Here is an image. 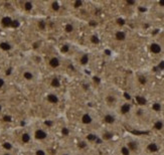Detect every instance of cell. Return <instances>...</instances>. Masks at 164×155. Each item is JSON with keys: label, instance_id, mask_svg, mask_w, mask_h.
I'll use <instances>...</instances> for the list:
<instances>
[{"label": "cell", "instance_id": "obj_8", "mask_svg": "<svg viewBox=\"0 0 164 155\" xmlns=\"http://www.w3.org/2000/svg\"><path fill=\"white\" fill-rule=\"evenodd\" d=\"M81 121H82V123H83L84 125H91V124L94 122V118H93V116H92L91 114L85 113L83 116H82Z\"/></svg>", "mask_w": 164, "mask_h": 155}, {"label": "cell", "instance_id": "obj_15", "mask_svg": "<svg viewBox=\"0 0 164 155\" xmlns=\"http://www.w3.org/2000/svg\"><path fill=\"white\" fill-rule=\"evenodd\" d=\"M106 102H107V104H109V105H116L117 102H118V99H117V97L115 95H108L106 96Z\"/></svg>", "mask_w": 164, "mask_h": 155}, {"label": "cell", "instance_id": "obj_27", "mask_svg": "<svg viewBox=\"0 0 164 155\" xmlns=\"http://www.w3.org/2000/svg\"><path fill=\"white\" fill-rule=\"evenodd\" d=\"M61 52H63V54H67V52H69V46H67V44H63V46H61Z\"/></svg>", "mask_w": 164, "mask_h": 155}, {"label": "cell", "instance_id": "obj_43", "mask_svg": "<svg viewBox=\"0 0 164 155\" xmlns=\"http://www.w3.org/2000/svg\"><path fill=\"white\" fill-rule=\"evenodd\" d=\"M133 155H140V154H139V153H138V154H133Z\"/></svg>", "mask_w": 164, "mask_h": 155}, {"label": "cell", "instance_id": "obj_33", "mask_svg": "<svg viewBox=\"0 0 164 155\" xmlns=\"http://www.w3.org/2000/svg\"><path fill=\"white\" fill-rule=\"evenodd\" d=\"M4 86H5V80H4L3 78L0 77V89H2Z\"/></svg>", "mask_w": 164, "mask_h": 155}, {"label": "cell", "instance_id": "obj_35", "mask_svg": "<svg viewBox=\"0 0 164 155\" xmlns=\"http://www.w3.org/2000/svg\"><path fill=\"white\" fill-rule=\"evenodd\" d=\"M61 155H73L71 153V152H69V151H63V152H61Z\"/></svg>", "mask_w": 164, "mask_h": 155}, {"label": "cell", "instance_id": "obj_16", "mask_svg": "<svg viewBox=\"0 0 164 155\" xmlns=\"http://www.w3.org/2000/svg\"><path fill=\"white\" fill-rule=\"evenodd\" d=\"M32 153H33V155H48V151L42 146H38V147L34 148Z\"/></svg>", "mask_w": 164, "mask_h": 155}, {"label": "cell", "instance_id": "obj_19", "mask_svg": "<svg viewBox=\"0 0 164 155\" xmlns=\"http://www.w3.org/2000/svg\"><path fill=\"white\" fill-rule=\"evenodd\" d=\"M79 62H80V65H82V66H87V65L89 64V62H90L89 54H83V56H81Z\"/></svg>", "mask_w": 164, "mask_h": 155}, {"label": "cell", "instance_id": "obj_13", "mask_svg": "<svg viewBox=\"0 0 164 155\" xmlns=\"http://www.w3.org/2000/svg\"><path fill=\"white\" fill-rule=\"evenodd\" d=\"M127 37V34L125 31H123V30H118V31H116V33H115V38H116L118 41H124L125 39H126Z\"/></svg>", "mask_w": 164, "mask_h": 155}, {"label": "cell", "instance_id": "obj_37", "mask_svg": "<svg viewBox=\"0 0 164 155\" xmlns=\"http://www.w3.org/2000/svg\"><path fill=\"white\" fill-rule=\"evenodd\" d=\"M39 26H40V28H42V29H44V28H46V23H44V22H40Z\"/></svg>", "mask_w": 164, "mask_h": 155}, {"label": "cell", "instance_id": "obj_4", "mask_svg": "<svg viewBox=\"0 0 164 155\" xmlns=\"http://www.w3.org/2000/svg\"><path fill=\"white\" fill-rule=\"evenodd\" d=\"M103 121L107 125H114L117 122V117L112 112H106L103 115Z\"/></svg>", "mask_w": 164, "mask_h": 155}, {"label": "cell", "instance_id": "obj_32", "mask_svg": "<svg viewBox=\"0 0 164 155\" xmlns=\"http://www.w3.org/2000/svg\"><path fill=\"white\" fill-rule=\"evenodd\" d=\"M0 155H15V154H14L13 151H4V150H1Z\"/></svg>", "mask_w": 164, "mask_h": 155}, {"label": "cell", "instance_id": "obj_40", "mask_svg": "<svg viewBox=\"0 0 164 155\" xmlns=\"http://www.w3.org/2000/svg\"><path fill=\"white\" fill-rule=\"evenodd\" d=\"M2 110H3V107H2V105L0 104V113L2 112Z\"/></svg>", "mask_w": 164, "mask_h": 155}, {"label": "cell", "instance_id": "obj_30", "mask_svg": "<svg viewBox=\"0 0 164 155\" xmlns=\"http://www.w3.org/2000/svg\"><path fill=\"white\" fill-rule=\"evenodd\" d=\"M82 5H84V1H81V0L73 2V7H75V8H80Z\"/></svg>", "mask_w": 164, "mask_h": 155}, {"label": "cell", "instance_id": "obj_18", "mask_svg": "<svg viewBox=\"0 0 164 155\" xmlns=\"http://www.w3.org/2000/svg\"><path fill=\"white\" fill-rule=\"evenodd\" d=\"M0 50H3V52H9L12 50V46L7 41H2L0 42Z\"/></svg>", "mask_w": 164, "mask_h": 155}, {"label": "cell", "instance_id": "obj_23", "mask_svg": "<svg viewBox=\"0 0 164 155\" xmlns=\"http://www.w3.org/2000/svg\"><path fill=\"white\" fill-rule=\"evenodd\" d=\"M23 8L25 11H31L33 9V3L31 1H25L23 3Z\"/></svg>", "mask_w": 164, "mask_h": 155}, {"label": "cell", "instance_id": "obj_41", "mask_svg": "<svg viewBox=\"0 0 164 155\" xmlns=\"http://www.w3.org/2000/svg\"><path fill=\"white\" fill-rule=\"evenodd\" d=\"M105 52H106L107 54H111V52H110V50H105Z\"/></svg>", "mask_w": 164, "mask_h": 155}, {"label": "cell", "instance_id": "obj_2", "mask_svg": "<svg viewBox=\"0 0 164 155\" xmlns=\"http://www.w3.org/2000/svg\"><path fill=\"white\" fill-rule=\"evenodd\" d=\"M18 142L21 145H29L33 142V138H32L31 131L29 130H23L22 132H20L19 137H18Z\"/></svg>", "mask_w": 164, "mask_h": 155}, {"label": "cell", "instance_id": "obj_26", "mask_svg": "<svg viewBox=\"0 0 164 155\" xmlns=\"http://www.w3.org/2000/svg\"><path fill=\"white\" fill-rule=\"evenodd\" d=\"M52 9L54 10V11H59V10L61 9V4H59V2L57 1L52 2Z\"/></svg>", "mask_w": 164, "mask_h": 155}, {"label": "cell", "instance_id": "obj_24", "mask_svg": "<svg viewBox=\"0 0 164 155\" xmlns=\"http://www.w3.org/2000/svg\"><path fill=\"white\" fill-rule=\"evenodd\" d=\"M88 145H89V144H88V142L86 141V140H81V141L78 143V147H79V149L82 150V151L85 150L86 148L88 147Z\"/></svg>", "mask_w": 164, "mask_h": 155}, {"label": "cell", "instance_id": "obj_22", "mask_svg": "<svg viewBox=\"0 0 164 155\" xmlns=\"http://www.w3.org/2000/svg\"><path fill=\"white\" fill-rule=\"evenodd\" d=\"M153 128H154L155 130H157V131H161L164 128V122L162 120H157L154 123V125H153Z\"/></svg>", "mask_w": 164, "mask_h": 155}, {"label": "cell", "instance_id": "obj_3", "mask_svg": "<svg viewBox=\"0 0 164 155\" xmlns=\"http://www.w3.org/2000/svg\"><path fill=\"white\" fill-rule=\"evenodd\" d=\"M126 146L130 149V151L132 152V154H138L139 150H140V143L135 139H129L126 142Z\"/></svg>", "mask_w": 164, "mask_h": 155}, {"label": "cell", "instance_id": "obj_7", "mask_svg": "<svg viewBox=\"0 0 164 155\" xmlns=\"http://www.w3.org/2000/svg\"><path fill=\"white\" fill-rule=\"evenodd\" d=\"M146 149L148 152H150V153H157V152L160 150V146H159V144L157 143V142H149L148 144H147L146 146Z\"/></svg>", "mask_w": 164, "mask_h": 155}, {"label": "cell", "instance_id": "obj_38", "mask_svg": "<svg viewBox=\"0 0 164 155\" xmlns=\"http://www.w3.org/2000/svg\"><path fill=\"white\" fill-rule=\"evenodd\" d=\"M159 68H160L161 70H163V69H164V62L160 63V65H159Z\"/></svg>", "mask_w": 164, "mask_h": 155}, {"label": "cell", "instance_id": "obj_1", "mask_svg": "<svg viewBox=\"0 0 164 155\" xmlns=\"http://www.w3.org/2000/svg\"><path fill=\"white\" fill-rule=\"evenodd\" d=\"M32 138H33V142H44L48 139L50 134H48V130L46 128L42 127H36L33 130H31Z\"/></svg>", "mask_w": 164, "mask_h": 155}, {"label": "cell", "instance_id": "obj_42", "mask_svg": "<svg viewBox=\"0 0 164 155\" xmlns=\"http://www.w3.org/2000/svg\"><path fill=\"white\" fill-rule=\"evenodd\" d=\"M77 155H86V154H84V153H79V154H77Z\"/></svg>", "mask_w": 164, "mask_h": 155}, {"label": "cell", "instance_id": "obj_17", "mask_svg": "<svg viewBox=\"0 0 164 155\" xmlns=\"http://www.w3.org/2000/svg\"><path fill=\"white\" fill-rule=\"evenodd\" d=\"M113 137H114V133H113L112 131L107 130V131L103 132V134H102V136H101V139L105 140V141H108V140L112 139Z\"/></svg>", "mask_w": 164, "mask_h": 155}, {"label": "cell", "instance_id": "obj_20", "mask_svg": "<svg viewBox=\"0 0 164 155\" xmlns=\"http://www.w3.org/2000/svg\"><path fill=\"white\" fill-rule=\"evenodd\" d=\"M120 154L121 155H133L132 152L130 151V149L126 146V144H123L120 147Z\"/></svg>", "mask_w": 164, "mask_h": 155}, {"label": "cell", "instance_id": "obj_21", "mask_svg": "<svg viewBox=\"0 0 164 155\" xmlns=\"http://www.w3.org/2000/svg\"><path fill=\"white\" fill-rule=\"evenodd\" d=\"M61 85V80L59 79V78H52V81H50V86H52V88H54V89H57V88H59Z\"/></svg>", "mask_w": 164, "mask_h": 155}, {"label": "cell", "instance_id": "obj_5", "mask_svg": "<svg viewBox=\"0 0 164 155\" xmlns=\"http://www.w3.org/2000/svg\"><path fill=\"white\" fill-rule=\"evenodd\" d=\"M0 149L4 150V151H13L15 149V144L10 140H5L0 144Z\"/></svg>", "mask_w": 164, "mask_h": 155}, {"label": "cell", "instance_id": "obj_39", "mask_svg": "<svg viewBox=\"0 0 164 155\" xmlns=\"http://www.w3.org/2000/svg\"><path fill=\"white\" fill-rule=\"evenodd\" d=\"M158 4L161 6V7H164V1H159V2H158Z\"/></svg>", "mask_w": 164, "mask_h": 155}, {"label": "cell", "instance_id": "obj_14", "mask_svg": "<svg viewBox=\"0 0 164 155\" xmlns=\"http://www.w3.org/2000/svg\"><path fill=\"white\" fill-rule=\"evenodd\" d=\"M13 22H14V20L11 19L10 17H8V16L3 17V19L1 20L2 25L5 26V27H10V26H13Z\"/></svg>", "mask_w": 164, "mask_h": 155}, {"label": "cell", "instance_id": "obj_31", "mask_svg": "<svg viewBox=\"0 0 164 155\" xmlns=\"http://www.w3.org/2000/svg\"><path fill=\"white\" fill-rule=\"evenodd\" d=\"M91 41L93 42V44H99V42H100L99 37H98L97 35H92V37H91Z\"/></svg>", "mask_w": 164, "mask_h": 155}, {"label": "cell", "instance_id": "obj_12", "mask_svg": "<svg viewBox=\"0 0 164 155\" xmlns=\"http://www.w3.org/2000/svg\"><path fill=\"white\" fill-rule=\"evenodd\" d=\"M161 50H162V48H161L160 44H157V42H153V44H150V52H152V54H158L161 52Z\"/></svg>", "mask_w": 164, "mask_h": 155}, {"label": "cell", "instance_id": "obj_11", "mask_svg": "<svg viewBox=\"0 0 164 155\" xmlns=\"http://www.w3.org/2000/svg\"><path fill=\"white\" fill-rule=\"evenodd\" d=\"M61 60H59L57 56H52V58L50 60V62H48V65H50V68L52 69H57L59 66H61Z\"/></svg>", "mask_w": 164, "mask_h": 155}, {"label": "cell", "instance_id": "obj_34", "mask_svg": "<svg viewBox=\"0 0 164 155\" xmlns=\"http://www.w3.org/2000/svg\"><path fill=\"white\" fill-rule=\"evenodd\" d=\"M117 22H118V24H119V25H124V23H125V20H124V19H122V18H119V19L117 20Z\"/></svg>", "mask_w": 164, "mask_h": 155}, {"label": "cell", "instance_id": "obj_25", "mask_svg": "<svg viewBox=\"0 0 164 155\" xmlns=\"http://www.w3.org/2000/svg\"><path fill=\"white\" fill-rule=\"evenodd\" d=\"M75 30V26H73V23H67L65 26V31L67 33H71V32Z\"/></svg>", "mask_w": 164, "mask_h": 155}, {"label": "cell", "instance_id": "obj_10", "mask_svg": "<svg viewBox=\"0 0 164 155\" xmlns=\"http://www.w3.org/2000/svg\"><path fill=\"white\" fill-rule=\"evenodd\" d=\"M46 101L50 104H57L59 102V98L56 94L54 93H50L46 95Z\"/></svg>", "mask_w": 164, "mask_h": 155}, {"label": "cell", "instance_id": "obj_36", "mask_svg": "<svg viewBox=\"0 0 164 155\" xmlns=\"http://www.w3.org/2000/svg\"><path fill=\"white\" fill-rule=\"evenodd\" d=\"M126 3L128 4V5H135V4H136V2H135V1H127Z\"/></svg>", "mask_w": 164, "mask_h": 155}, {"label": "cell", "instance_id": "obj_9", "mask_svg": "<svg viewBox=\"0 0 164 155\" xmlns=\"http://www.w3.org/2000/svg\"><path fill=\"white\" fill-rule=\"evenodd\" d=\"M34 74L32 71L30 70H25L22 72V78H23V80H25V81L27 82H31L34 80Z\"/></svg>", "mask_w": 164, "mask_h": 155}, {"label": "cell", "instance_id": "obj_29", "mask_svg": "<svg viewBox=\"0 0 164 155\" xmlns=\"http://www.w3.org/2000/svg\"><path fill=\"white\" fill-rule=\"evenodd\" d=\"M152 109L154 110L155 112H159L161 110V104L159 103H154L152 106Z\"/></svg>", "mask_w": 164, "mask_h": 155}, {"label": "cell", "instance_id": "obj_6", "mask_svg": "<svg viewBox=\"0 0 164 155\" xmlns=\"http://www.w3.org/2000/svg\"><path fill=\"white\" fill-rule=\"evenodd\" d=\"M131 110H132V105L128 102L121 104L120 107H119V111H120L121 115H128L131 112Z\"/></svg>", "mask_w": 164, "mask_h": 155}, {"label": "cell", "instance_id": "obj_28", "mask_svg": "<svg viewBox=\"0 0 164 155\" xmlns=\"http://www.w3.org/2000/svg\"><path fill=\"white\" fill-rule=\"evenodd\" d=\"M61 135H63V136H69V128H67V127L61 128Z\"/></svg>", "mask_w": 164, "mask_h": 155}]
</instances>
